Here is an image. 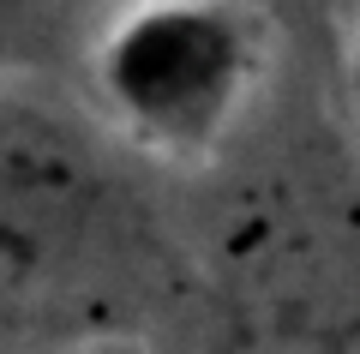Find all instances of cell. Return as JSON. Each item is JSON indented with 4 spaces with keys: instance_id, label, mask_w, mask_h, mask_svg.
I'll return each instance as SVG.
<instances>
[{
    "instance_id": "1",
    "label": "cell",
    "mask_w": 360,
    "mask_h": 354,
    "mask_svg": "<svg viewBox=\"0 0 360 354\" xmlns=\"http://www.w3.org/2000/svg\"><path fill=\"white\" fill-rule=\"evenodd\" d=\"M127 246V204L90 139L0 96V330L78 318Z\"/></svg>"
},
{
    "instance_id": "2",
    "label": "cell",
    "mask_w": 360,
    "mask_h": 354,
    "mask_svg": "<svg viewBox=\"0 0 360 354\" xmlns=\"http://www.w3.org/2000/svg\"><path fill=\"white\" fill-rule=\"evenodd\" d=\"M252 18L210 0H156L108 37L103 90L127 132L162 151H198L229 127L240 90L252 84L258 37Z\"/></svg>"
}]
</instances>
